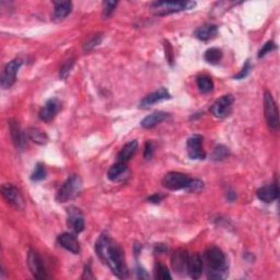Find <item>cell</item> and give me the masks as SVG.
<instances>
[{
  "label": "cell",
  "mask_w": 280,
  "mask_h": 280,
  "mask_svg": "<svg viewBox=\"0 0 280 280\" xmlns=\"http://www.w3.org/2000/svg\"><path fill=\"white\" fill-rule=\"evenodd\" d=\"M9 128L14 146L19 149H23L25 146V135L23 134L19 123L17 121H14V119H10Z\"/></svg>",
  "instance_id": "obj_18"
},
{
  "label": "cell",
  "mask_w": 280,
  "mask_h": 280,
  "mask_svg": "<svg viewBox=\"0 0 280 280\" xmlns=\"http://www.w3.org/2000/svg\"><path fill=\"white\" fill-rule=\"evenodd\" d=\"M234 97L231 94L221 96L210 107V113L217 118H225L232 112Z\"/></svg>",
  "instance_id": "obj_7"
},
{
  "label": "cell",
  "mask_w": 280,
  "mask_h": 280,
  "mask_svg": "<svg viewBox=\"0 0 280 280\" xmlns=\"http://www.w3.org/2000/svg\"><path fill=\"white\" fill-rule=\"evenodd\" d=\"M72 10V2L71 1H58L55 2L53 20L56 22H59L64 20Z\"/></svg>",
  "instance_id": "obj_21"
},
{
  "label": "cell",
  "mask_w": 280,
  "mask_h": 280,
  "mask_svg": "<svg viewBox=\"0 0 280 280\" xmlns=\"http://www.w3.org/2000/svg\"><path fill=\"white\" fill-rule=\"evenodd\" d=\"M205 261L208 265L207 276L209 279H221L227 274V257L221 248L210 246L204 253Z\"/></svg>",
  "instance_id": "obj_2"
},
{
  "label": "cell",
  "mask_w": 280,
  "mask_h": 280,
  "mask_svg": "<svg viewBox=\"0 0 280 280\" xmlns=\"http://www.w3.org/2000/svg\"><path fill=\"white\" fill-rule=\"evenodd\" d=\"M218 32V28L215 24H204L199 27L198 29L195 30L194 35L196 39H198L199 41H209L212 38H215L216 34Z\"/></svg>",
  "instance_id": "obj_20"
},
{
  "label": "cell",
  "mask_w": 280,
  "mask_h": 280,
  "mask_svg": "<svg viewBox=\"0 0 280 280\" xmlns=\"http://www.w3.org/2000/svg\"><path fill=\"white\" fill-rule=\"evenodd\" d=\"M60 110V103L57 98H50L46 104L41 108V111L39 113V117L42 119L44 122H50L53 119L57 113Z\"/></svg>",
  "instance_id": "obj_14"
},
{
  "label": "cell",
  "mask_w": 280,
  "mask_h": 280,
  "mask_svg": "<svg viewBox=\"0 0 280 280\" xmlns=\"http://www.w3.org/2000/svg\"><path fill=\"white\" fill-rule=\"evenodd\" d=\"M58 242L65 250L71 252L72 254H79L80 244L78 242L76 235L72 234V233L65 232L63 234H60L58 236Z\"/></svg>",
  "instance_id": "obj_17"
},
{
  "label": "cell",
  "mask_w": 280,
  "mask_h": 280,
  "mask_svg": "<svg viewBox=\"0 0 280 280\" xmlns=\"http://www.w3.org/2000/svg\"><path fill=\"white\" fill-rule=\"evenodd\" d=\"M22 64L23 61L21 59L15 58L4 67L3 74L1 77L2 89H9V88H11L14 85L15 79H17V74L20 68H21Z\"/></svg>",
  "instance_id": "obj_8"
},
{
  "label": "cell",
  "mask_w": 280,
  "mask_h": 280,
  "mask_svg": "<svg viewBox=\"0 0 280 280\" xmlns=\"http://www.w3.org/2000/svg\"><path fill=\"white\" fill-rule=\"evenodd\" d=\"M27 136L30 140L38 144H45L48 141V137L44 132L38 128H30L27 132Z\"/></svg>",
  "instance_id": "obj_25"
},
{
  "label": "cell",
  "mask_w": 280,
  "mask_h": 280,
  "mask_svg": "<svg viewBox=\"0 0 280 280\" xmlns=\"http://www.w3.org/2000/svg\"><path fill=\"white\" fill-rule=\"evenodd\" d=\"M203 259L198 255L197 253L191 254L188 258V271L187 273L189 274V276L193 279H198L201 277V274H203Z\"/></svg>",
  "instance_id": "obj_19"
},
{
  "label": "cell",
  "mask_w": 280,
  "mask_h": 280,
  "mask_svg": "<svg viewBox=\"0 0 280 280\" xmlns=\"http://www.w3.org/2000/svg\"><path fill=\"white\" fill-rule=\"evenodd\" d=\"M153 152H154V147H153V144L152 142H147L146 143V147H144V159L146 160H150L152 158V155H153Z\"/></svg>",
  "instance_id": "obj_37"
},
{
  "label": "cell",
  "mask_w": 280,
  "mask_h": 280,
  "mask_svg": "<svg viewBox=\"0 0 280 280\" xmlns=\"http://www.w3.org/2000/svg\"><path fill=\"white\" fill-rule=\"evenodd\" d=\"M154 278L159 280H171L172 276H171L167 266L162 265L161 263H157L154 267Z\"/></svg>",
  "instance_id": "obj_28"
},
{
  "label": "cell",
  "mask_w": 280,
  "mask_h": 280,
  "mask_svg": "<svg viewBox=\"0 0 280 280\" xmlns=\"http://www.w3.org/2000/svg\"><path fill=\"white\" fill-rule=\"evenodd\" d=\"M229 154H230L229 149L224 146V144H219V146H217L214 149V151H212L211 159L215 160V161H221V160L229 157Z\"/></svg>",
  "instance_id": "obj_29"
},
{
  "label": "cell",
  "mask_w": 280,
  "mask_h": 280,
  "mask_svg": "<svg viewBox=\"0 0 280 280\" xmlns=\"http://www.w3.org/2000/svg\"><path fill=\"white\" fill-rule=\"evenodd\" d=\"M235 197H236V195H235L234 191H230V193L228 194V199L231 200V201L234 200V199H235Z\"/></svg>",
  "instance_id": "obj_41"
},
{
  "label": "cell",
  "mask_w": 280,
  "mask_h": 280,
  "mask_svg": "<svg viewBox=\"0 0 280 280\" xmlns=\"http://www.w3.org/2000/svg\"><path fill=\"white\" fill-rule=\"evenodd\" d=\"M257 197L259 200L264 201V203H272V201L276 200L279 196V188H278V184L277 182L267 185V186H263V187L259 188L257 190Z\"/></svg>",
  "instance_id": "obj_16"
},
{
  "label": "cell",
  "mask_w": 280,
  "mask_h": 280,
  "mask_svg": "<svg viewBox=\"0 0 280 280\" xmlns=\"http://www.w3.org/2000/svg\"><path fill=\"white\" fill-rule=\"evenodd\" d=\"M170 97L171 95H170L169 91L165 89V88H160L159 90L150 93L149 95L142 98L141 102L139 103V106L141 108H148L150 106H152L153 104H155V103L163 101V100H168V98Z\"/></svg>",
  "instance_id": "obj_15"
},
{
  "label": "cell",
  "mask_w": 280,
  "mask_h": 280,
  "mask_svg": "<svg viewBox=\"0 0 280 280\" xmlns=\"http://www.w3.org/2000/svg\"><path fill=\"white\" fill-rule=\"evenodd\" d=\"M163 198H164L163 195H161V194H154V195H152V196L148 197V200L150 201V203L159 204L160 201H161Z\"/></svg>",
  "instance_id": "obj_38"
},
{
  "label": "cell",
  "mask_w": 280,
  "mask_h": 280,
  "mask_svg": "<svg viewBox=\"0 0 280 280\" xmlns=\"http://www.w3.org/2000/svg\"><path fill=\"white\" fill-rule=\"evenodd\" d=\"M137 277L139 279H148L149 278V275L146 273V271H143L142 268H137Z\"/></svg>",
  "instance_id": "obj_39"
},
{
  "label": "cell",
  "mask_w": 280,
  "mask_h": 280,
  "mask_svg": "<svg viewBox=\"0 0 280 280\" xmlns=\"http://www.w3.org/2000/svg\"><path fill=\"white\" fill-rule=\"evenodd\" d=\"M67 225L75 233H80L85 230V217L79 208L70 206L67 209Z\"/></svg>",
  "instance_id": "obj_10"
},
{
  "label": "cell",
  "mask_w": 280,
  "mask_h": 280,
  "mask_svg": "<svg viewBox=\"0 0 280 280\" xmlns=\"http://www.w3.org/2000/svg\"><path fill=\"white\" fill-rule=\"evenodd\" d=\"M276 48H277L276 44L272 42V41H269V42H267L265 45H264L263 48L258 51V58H262V57L267 55L268 53H271V51H273L274 49H276Z\"/></svg>",
  "instance_id": "obj_35"
},
{
  "label": "cell",
  "mask_w": 280,
  "mask_h": 280,
  "mask_svg": "<svg viewBox=\"0 0 280 280\" xmlns=\"http://www.w3.org/2000/svg\"><path fill=\"white\" fill-rule=\"evenodd\" d=\"M28 265L31 273H32V275L36 279H46L48 277L47 273H46L42 257H41L40 254L34 250L29 251Z\"/></svg>",
  "instance_id": "obj_9"
},
{
  "label": "cell",
  "mask_w": 280,
  "mask_h": 280,
  "mask_svg": "<svg viewBox=\"0 0 280 280\" xmlns=\"http://www.w3.org/2000/svg\"><path fill=\"white\" fill-rule=\"evenodd\" d=\"M102 42V34H94L87 41L84 45L85 51H90Z\"/></svg>",
  "instance_id": "obj_30"
},
{
  "label": "cell",
  "mask_w": 280,
  "mask_h": 280,
  "mask_svg": "<svg viewBox=\"0 0 280 280\" xmlns=\"http://www.w3.org/2000/svg\"><path fill=\"white\" fill-rule=\"evenodd\" d=\"M82 278H93V275H91V266L90 265H87L85 268V273H84V276Z\"/></svg>",
  "instance_id": "obj_40"
},
{
  "label": "cell",
  "mask_w": 280,
  "mask_h": 280,
  "mask_svg": "<svg viewBox=\"0 0 280 280\" xmlns=\"http://www.w3.org/2000/svg\"><path fill=\"white\" fill-rule=\"evenodd\" d=\"M137 150H138L137 140H133V141L126 143L118 154V162H124V163L128 162L129 160H131L134 155L136 154Z\"/></svg>",
  "instance_id": "obj_23"
},
{
  "label": "cell",
  "mask_w": 280,
  "mask_h": 280,
  "mask_svg": "<svg viewBox=\"0 0 280 280\" xmlns=\"http://www.w3.org/2000/svg\"><path fill=\"white\" fill-rule=\"evenodd\" d=\"M222 58V51L219 48L212 47L206 50L205 53V60L208 61L209 64H218Z\"/></svg>",
  "instance_id": "obj_27"
},
{
  "label": "cell",
  "mask_w": 280,
  "mask_h": 280,
  "mask_svg": "<svg viewBox=\"0 0 280 280\" xmlns=\"http://www.w3.org/2000/svg\"><path fill=\"white\" fill-rule=\"evenodd\" d=\"M46 174L47 173H46L45 165L42 163H38L33 171L32 175H31V179H32V181H42L46 179Z\"/></svg>",
  "instance_id": "obj_31"
},
{
  "label": "cell",
  "mask_w": 280,
  "mask_h": 280,
  "mask_svg": "<svg viewBox=\"0 0 280 280\" xmlns=\"http://www.w3.org/2000/svg\"><path fill=\"white\" fill-rule=\"evenodd\" d=\"M74 64H75L74 59H70V60H67L66 63L63 65V67L60 68V78H61V79H64V80L67 79V77L69 76Z\"/></svg>",
  "instance_id": "obj_34"
},
{
  "label": "cell",
  "mask_w": 280,
  "mask_h": 280,
  "mask_svg": "<svg viewBox=\"0 0 280 280\" xmlns=\"http://www.w3.org/2000/svg\"><path fill=\"white\" fill-rule=\"evenodd\" d=\"M95 251L103 263L110 267L112 273L118 278L128 276V269L122 247L107 234H102L95 243Z\"/></svg>",
  "instance_id": "obj_1"
},
{
  "label": "cell",
  "mask_w": 280,
  "mask_h": 280,
  "mask_svg": "<svg viewBox=\"0 0 280 280\" xmlns=\"http://www.w3.org/2000/svg\"><path fill=\"white\" fill-rule=\"evenodd\" d=\"M190 178L186 174L180 172H170L164 175L162 180V185L170 190H180L188 187L190 183Z\"/></svg>",
  "instance_id": "obj_5"
},
{
  "label": "cell",
  "mask_w": 280,
  "mask_h": 280,
  "mask_svg": "<svg viewBox=\"0 0 280 280\" xmlns=\"http://www.w3.org/2000/svg\"><path fill=\"white\" fill-rule=\"evenodd\" d=\"M81 188L82 181L80 176L71 175L70 178L67 179L66 182L59 188L56 196V200L58 201V203H66V201L74 199L75 197L80 194Z\"/></svg>",
  "instance_id": "obj_3"
},
{
  "label": "cell",
  "mask_w": 280,
  "mask_h": 280,
  "mask_svg": "<svg viewBox=\"0 0 280 280\" xmlns=\"http://www.w3.org/2000/svg\"><path fill=\"white\" fill-rule=\"evenodd\" d=\"M2 196L4 197L8 203L12 207L17 209H23L24 208V198L20 191L15 186L12 184H4L1 187Z\"/></svg>",
  "instance_id": "obj_11"
},
{
  "label": "cell",
  "mask_w": 280,
  "mask_h": 280,
  "mask_svg": "<svg viewBox=\"0 0 280 280\" xmlns=\"http://www.w3.org/2000/svg\"><path fill=\"white\" fill-rule=\"evenodd\" d=\"M195 6L194 1H155L150 4V9L155 14L165 15L193 9Z\"/></svg>",
  "instance_id": "obj_4"
},
{
  "label": "cell",
  "mask_w": 280,
  "mask_h": 280,
  "mask_svg": "<svg viewBox=\"0 0 280 280\" xmlns=\"http://www.w3.org/2000/svg\"><path fill=\"white\" fill-rule=\"evenodd\" d=\"M188 258V253L185 250L175 251L172 257H171V265H172L173 271L178 275H180V276H183V275L187 273Z\"/></svg>",
  "instance_id": "obj_12"
},
{
  "label": "cell",
  "mask_w": 280,
  "mask_h": 280,
  "mask_svg": "<svg viewBox=\"0 0 280 280\" xmlns=\"http://www.w3.org/2000/svg\"><path fill=\"white\" fill-rule=\"evenodd\" d=\"M204 187L203 181L197 180V179H191L190 183L188 185V187L186 188V190L189 191V193H197V191H200Z\"/></svg>",
  "instance_id": "obj_32"
},
{
  "label": "cell",
  "mask_w": 280,
  "mask_h": 280,
  "mask_svg": "<svg viewBox=\"0 0 280 280\" xmlns=\"http://www.w3.org/2000/svg\"><path fill=\"white\" fill-rule=\"evenodd\" d=\"M169 117V114L165 112H154L150 114L147 117H144L141 122V126L143 128H153L154 126L159 125L160 123H162L164 119Z\"/></svg>",
  "instance_id": "obj_22"
},
{
  "label": "cell",
  "mask_w": 280,
  "mask_h": 280,
  "mask_svg": "<svg viewBox=\"0 0 280 280\" xmlns=\"http://www.w3.org/2000/svg\"><path fill=\"white\" fill-rule=\"evenodd\" d=\"M197 87L201 93H209L214 90V81L208 76H200L197 79Z\"/></svg>",
  "instance_id": "obj_26"
},
{
  "label": "cell",
  "mask_w": 280,
  "mask_h": 280,
  "mask_svg": "<svg viewBox=\"0 0 280 280\" xmlns=\"http://www.w3.org/2000/svg\"><path fill=\"white\" fill-rule=\"evenodd\" d=\"M117 1H104L103 2V17L108 18L115 10L117 6Z\"/></svg>",
  "instance_id": "obj_33"
},
{
  "label": "cell",
  "mask_w": 280,
  "mask_h": 280,
  "mask_svg": "<svg viewBox=\"0 0 280 280\" xmlns=\"http://www.w3.org/2000/svg\"><path fill=\"white\" fill-rule=\"evenodd\" d=\"M264 111H265V117L268 126L274 131H277L279 128L278 108L273 95L268 91L265 92V96H264Z\"/></svg>",
  "instance_id": "obj_6"
},
{
  "label": "cell",
  "mask_w": 280,
  "mask_h": 280,
  "mask_svg": "<svg viewBox=\"0 0 280 280\" xmlns=\"http://www.w3.org/2000/svg\"><path fill=\"white\" fill-rule=\"evenodd\" d=\"M127 172V165L124 162H117L112 165L107 172V178L111 181H119Z\"/></svg>",
  "instance_id": "obj_24"
},
{
  "label": "cell",
  "mask_w": 280,
  "mask_h": 280,
  "mask_svg": "<svg viewBox=\"0 0 280 280\" xmlns=\"http://www.w3.org/2000/svg\"><path fill=\"white\" fill-rule=\"evenodd\" d=\"M187 153L190 159L204 160L206 152L203 146V137L200 135H194L187 140Z\"/></svg>",
  "instance_id": "obj_13"
},
{
  "label": "cell",
  "mask_w": 280,
  "mask_h": 280,
  "mask_svg": "<svg viewBox=\"0 0 280 280\" xmlns=\"http://www.w3.org/2000/svg\"><path fill=\"white\" fill-rule=\"evenodd\" d=\"M250 71H251V61L250 60H246L245 61V64L244 66H243V68L242 70L238 72L237 75L234 76V79H237V80H241V79H244V78L250 74Z\"/></svg>",
  "instance_id": "obj_36"
}]
</instances>
